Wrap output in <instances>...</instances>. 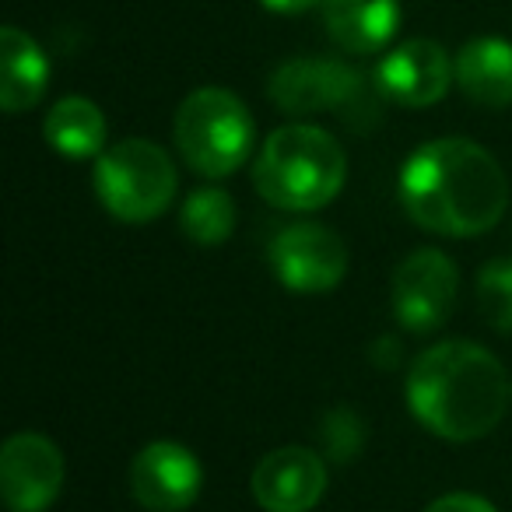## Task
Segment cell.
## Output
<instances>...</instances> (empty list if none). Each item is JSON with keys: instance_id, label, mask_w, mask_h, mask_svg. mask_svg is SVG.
Listing matches in <instances>:
<instances>
[{"instance_id": "4fadbf2b", "label": "cell", "mask_w": 512, "mask_h": 512, "mask_svg": "<svg viewBox=\"0 0 512 512\" xmlns=\"http://www.w3.org/2000/svg\"><path fill=\"white\" fill-rule=\"evenodd\" d=\"M323 22L341 50L376 53L400 29L397 0H323Z\"/></svg>"}, {"instance_id": "ffe728a7", "label": "cell", "mask_w": 512, "mask_h": 512, "mask_svg": "<svg viewBox=\"0 0 512 512\" xmlns=\"http://www.w3.org/2000/svg\"><path fill=\"white\" fill-rule=\"evenodd\" d=\"M267 11H278V15H302L313 4H323V0H260Z\"/></svg>"}, {"instance_id": "5bb4252c", "label": "cell", "mask_w": 512, "mask_h": 512, "mask_svg": "<svg viewBox=\"0 0 512 512\" xmlns=\"http://www.w3.org/2000/svg\"><path fill=\"white\" fill-rule=\"evenodd\" d=\"M46 81H50L46 53L29 32L8 25L0 32V106L8 113H25L43 99Z\"/></svg>"}, {"instance_id": "6da1fadb", "label": "cell", "mask_w": 512, "mask_h": 512, "mask_svg": "<svg viewBox=\"0 0 512 512\" xmlns=\"http://www.w3.org/2000/svg\"><path fill=\"white\" fill-rule=\"evenodd\" d=\"M400 200L435 235H481L498 225L509 204L502 165L467 137L421 144L400 172Z\"/></svg>"}, {"instance_id": "7c38bea8", "label": "cell", "mask_w": 512, "mask_h": 512, "mask_svg": "<svg viewBox=\"0 0 512 512\" xmlns=\"http://www.w3.org/2000/svg\"><path fill=\"white\" fill-rule=\"evenodd\" d=\"M249 488L267 512H309L327 491V467L309 449L285 446L256 463Z\"/></svg>"}, {"instance_id": "52a82bcc", "label": "cell", "mask_w": 512, "mask_h": 512, "mask_svg": "<svg viewBox=\"0 0 512 512\" xmlns=\"http://www.w3.org/2000/svg\"><path fill=\"white\" fill-rule=\"evenodd\" d=\"M271 267L288 292H330L348 274V246L323 225H292L271 242Z\"/></svg>"}, {"instance_id": "3957f363", "label": "cell", "mask_w": 512, "mask_h": 512, "mask_svg": "<svg viewBox=\"0 0 512 512\" xmlns=\"http://www.w3.org/2000/svg\"><path fill=\"white\" fill-rule=\"evenodd\" d=\"M344 151L327 130L292 123L267 137L256 158V190L281 211H316L327 207L344 186Z\"/></svg>"}, {"instance_id": "8fae6325", "label": "cell", "mask_w": 512, "mask_h": 512, "mask_svg": "<svg viewBox=\"0 0 512 512\" xmlns=\"http://www.w3.org/2000/svg\"><path fill=\"white\" fill-rule=\"evenodd\" d=\"M456 64H449V53L435 39H411L400 43L376 71V85L386 99L400 102L407 109L435 106L449 92V78Z\"/></svg>"}, {"instance_id": "9a60e30c", "label": "cell", "mask_w": 512, "mask_h": 512, "mask_svg": "<svg viewBox=\"0 0 512 512\" xmlns=\"http://www.w3.org/2000/svg\"><path fill=\"white\" fill-rule=\"evenodd\" d=\"M456 81L481 106H512V43L495 36L467 43L456 57Z\"/></svg>"}, {"instance_id": "ac0fdd59", "label": "cell", "mask_w": 512, "mask_h": 512, "mask_svg": "<svg viewBox=\"0 0 512 512\" xmlns=\"http://www.w3.org/2000/svg\"><path fill=\"white\" fill-rule=\"evenodd\" d=\"M477 306L484 320L502 334H512V260H491L477 278Z\"/></svg>"}, {"instance_id": "30bf717a", "label": "cell", "mask_w": 512, "mask_h": 512, "mask_svg": "<svg viewBox=\"0 0 512 512\" xmlns=\"http://www.w3.org/2000/svg\"><path fill=\"white\" fill-rule=\"evenodd\" d=\"M200 481L197 456L179 442H151L130 467V491L148 512H183L197 502Z\"/></svg>"}, {"instance_id": "e0dca14e", "label": "cell", "mask_w": 512, "mask_h": 512, "mask_svg": "<svg viewBox=\"0 0 512 512\" xmlns=\"http://www.w3.org/2000/svg\"><path fill=\"white\" fill-rule=\"evenodd\" d=\"M183 232L197 246H218L235 228V204L225 190H197L183 204Z\"/></svg>"}, {"instance_id": "5b68a950", "label": "cell", "mask_w": 512, "mask_h": 512, "mask_svg": "<svg viewBox=\"0 0 512 512\" xmlns=\"http://www.w3.org/2000/svg\"><path fill=\"white\" fill-rule=\"evenodd\" d=\"M95 193L120 221H151L176 197V169L158 144L130 137L99 155Z\"/></svg>"}, {"instance_id": "ba28073f", "label": "cell", "mask_w": 512, "mask_h": 512, "mask_svg": "<svg viewBox=\"0 0 512 512\" xmlns=\"http://www.w3.org/2000/svg\"><path fill=\"white\" fill-rule=\"evenodd\" d=\"M456 274L453 260L439 249H414L393 274V309L397 320L414 334H432L446 323L456 302Z\"/></svg>"}, {"instance_id": "277c9868", "label": "cell", "mask_w": 512, "mask_h": 512, "mask_svg": "<svg viewBox=\"0 0 512 512\" xmlns=\"http://www.w3.org/2000/svg\"><path fill=\"white\" fill-rule=\"evenodd\" d=\"M176 144L193 172L221 179L253 151V116L239 95L225 88H197L176 113Z\"/></svg>"}, {"instance_id": "9c48e42d", "label": "cell", "mask_w": 512, "mask_h": 512, "mask_svg": "<svg viewBox=\"0 0 512 512\" xmlns=\"http://www.w3.org/2000/svg\"><path fill=\"white\" fill-rule=\"evenodd\" d=\"M64 484V456L46 435L18 432L0 449V495L11 512H43Z\"/></svg>"}, {"instance_id": "8992f818", "label": "cell", "mask_w": 512, "mask_h": 512, "mask_svg": "<svg viewBox=\"0 0 512 512\" xmlns=\"http://www.w3.org/2000/svg\"><path fill=\"white\" fill-rule=\"evenodd\" d=\"M271 99L292 116L351 113L365 99V78L337 60H288L274 71Z\"/></svg>"}, {"instance_id": "7a4b0ae2", "label": "cell", "mask_w": 512, "mask_h": 512, "mask_svg": "<svg viewBox=\"0 0 512 512\" xmlns=\"http://www.w3.org/2000/svg\"><path fill=\"white\" fill-rule=\"evenodd\" d=\"M411 414L449 442L484 439L512 404V383L491 351L470 341L428 348L407 376Z\"/></svg>"}, {"instance_id": "d6986e66", "label": "cell", "mask_w": 512, "mask_h": 512, "mask_svg": "<svg viewBox=\"0 0 512 512\" xmlns=\"http://www.w3.org/2000/svg\"><path fill=\"white\" fill-rule=\"evenodd\" d=\"M425 512H495V505L477 495H467V491H456V495H442Z\"/></svg>"}, {"instance_id": "2e32d148", "label": "cell", "mask_w": 512, "mask_h": 512, "mask_svg": "<svg viewBox=\"0 0 512 512\" xmlns=\"http://www.w3.org/2000/svg\"><path fill=\"white\" fill-rule=\"evenodd\" d=\"M46 141L67 158H92L106 148V116L85 95H67L46 116Z\"/></svg>"}]
</instances>
